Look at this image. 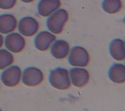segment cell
Wrapping results in <instances>:
<instances>
[{
  "label": "cell",
  "mask_w": 125,
  "mask_h": 111,
  "mask_svg": "<svg viewBox=\"0 0 125 111\" xmlns=\"http://www.w3.org/2000/svg\"><path fill=\"white\" fill-rule=\"evenodd\" d=\"M68 19V14L64 9H59L49 16L46 20L48 30L56 34L61 33Z\"/></svg>",
  "instance_id": "6da1fadb"
},
{
  "label": "cell",
  "mask_w": 125,
  "mask_h": 111,
  "mask_svg": "<svg viewBox=\"0 0 125 111\" xmlns=\"http://www.w3.org/2000/svg\"><path fill=\"white\" fill-rule=\"evenodd\" d=\"M49 81L54 88L59 89H67L71 85L68 70L61 67H57L51 71Z\"/></svg>",
  "instance_id": "7a4b0ae2"
},
{
  "label": "cell",
  "mask_w": 125,
  "mask_h": 111,
  "mask_svg": "<svg viewBox=\"0 0 125 111\" xmlns=\"http://www.w3.org/2000/svg\"><path fill=\"white\" fill-rule=\"evenodd\" d=\"M69 63L72 66L84 67L89 62V55L86 50L83 47H73L69 54Z\"/></svg>",
  "instance_id": "3957f363"
},
{
  "label": "cell",
  "mask_w": 125,
  "mask_h": 111,
  "mask_svg": "<svg viewBox=\"0 0 125 111\" xmlns=\"http://www.w3.org/2000/svg\"><path fill=\"white\" fill-rule=\"evenodd\" d=\"M21 70L17 66H11L1 74V80L4 85L9 87H13L17 85L21 79Z\"/></svg>",
  "instance_id": "277c9868"
},
{
  "label": "cell",
  "mask_w": 125,
  "mask_h": 111,
  "mask_svg": "<svg viewBox=\"0 0 125 111\" xmlns=\"http://www.w3.org/2000/svg\"><path fill=\"white\" fill-rule=\"evenodd\" d=\"M39 23L33 17L27 16L21 18L18 23V30L23 36L30 37L34 35L39 29Z\"/></svg>",
  "instance_id": "5b68a950"
},
{
  "label": "cell",
  "mask_w": 125,
  "mask_h": 111,
  "mask_svg": "<svg viewBox=\"0 0 125 111\" xmlns=\"http://www.w3.org/2000/svg\"><path fill=\"white\" fill-rule=\"evenodd\" d=\"M43 80L42 72L38 68L28 67L23 72L22 81L23 83L28 86L34 87L39 85Z\"/></svg>",
  "instance_id": "8992f818"
},
{
  "label": "cell",
  "mask_w": 125,
  "mask_h": 111,
  "mask_svg": "<svg viewBox=\"0 0 125 111\" xmlns=\"http://www.w3.org/2000/svg\"><path fill=\"white\" fill-rule=\"evenodd\" d=\"M6 48L13 53L21 52L25 46L24 38L19 33L14 32L7 35L4 40Z\"/></svg>",
  "instance_id": "52a82bcc"
},
{
  "label": "cell",
  "mask_w": 125,
  "mask_h": 111,
  "mask_svg": "<svg viewBox=\"0 0 125 111\" xmlns=\"http://www.w3.org/2000/svg\"><path fill=\"white\" fill-rule=\"evenodd\" d=\"M69 74L72 84L77 87H83L89 81V74L84 68H73L70 69Z\"/></svg>",
  "instance_id": "ba28073f"
},
{
  "label": "cell",
  "mask_w": 125,
  "mask_h": 111,
  "mask_svg": "<svg viewBox=\"0 0 125 111\" xmlns=\"http://www.w3.org/2000/svg\"><path fill=\"white\" fill-rule=\"evenodd\" d=\"M56 40V36L47 31H42L38 33L34 39L35 47L39 50H47Z\"/></svg>",
  "instance_id": "9c48e42d"
},
{
  "label": "cell",
  "mask_w": 125,
  "mask_h": 111,
  "mask_svg": "<svg viewBox=\"0 0 125 111\" xmlns=\"http://www.w3.org/2000/svg\"><path fill=\"white\" fill-rule=\"evenodd\" d=\"M61 5L60 0H41L38 4V11L41 16L48 17L59 9Z\"/></svg>",
  "instance_id": "30bf717a"
},
{
  "label": "cell",
  "mask_w": 125,
  "mask_h": 111,
  "mask_svg": "<svg viewBox=\"0 0 125 111\" xmlns=\"http://www.w3.org/2000/svg\"><path fill=\"white\" fill-rule=\"evenodd\" d=\"M17 26L16 18L11 14L0 15V33L4 34L14 31Z\"/></svg>",
  "instance_id": "8fae6325"
},
{
  "label": "cell",
  "mask_w": 125,
  "mask_h": 111,
  "mask_svg": "<svg viewBox=\"0 0 125 111\" xmlns=\"http://www.w3.org/2000/svg\"><path fill=\"white\" fill-rule=\"evenodd\" d=\"M69 49V45L67 42L62 40H59L53 44L51 47L50 52L55 58L62 59L67 57Z\"/></svg>",
  "instance_id": "7c38bea8"
},
{
  "label": "cell",
  "mask_w": 125,
  "mask_h": 111,
  "mask_svg": "<svg viewBox=\"0 0 125 111\" xmlns=\"http://www.w3.org/2000/svg\"><path fill=\"white\" fill-rule=\"evenodd\" d=\"M109 52L113 59L117 61H123L125 58V43L120 39H115L109 44Z\"/></svg>",
  "instance_id": "4fadbf2b"
},
{
  "label": "cell",
  "mask_w": 125,
  "mask_h": 111,
  "mask_svg": "<svg viewBox=\"0 0 125 111\" xmlns=\"http://www.w3.org/2000/svg\"><path fill=\"white\" fill-rule=\"evenodd\" d=\"M110 79L116 83H123L125 81V66L120 63L113 64L108 70Z\"/></svg>",
  "instance_id": "5bb4252c"
},
{
  "label": "cell",
  "mask_w": 125,
  "mask_h": 111,
  "mask_svg": "<svg viewBox=\"0 0 125 111\" xmlns=\"http://www.w3.org/2000/svg\"><path fill=\"white\" fill-rule=\"evenodd\" d=\"M103 9L109 14H114L118 12L122 7L121 0H103L102 2Z\"/></svg>",
  "instance_id": "9a60e30c"
},
{
  "label": "cell",
  "mask_w": 125,
  "mask_h": 111,
  "mask_svg": "<svg viewBox=\"0 0 125 111\" xmlns=\"http://www.w3.org/2000/svg\"><path fill=\"white\" fill-rule=\"evenodd\" d=\"M14 62L13 55L5 49H0V69H3L10 66Z\"/></svg>",
  "instance_id": "2e32d148"
},
{
  "label": "cell",
  "mask_w": 125,
  "mask_h": 111,
  "mask_svg": "<svg viewBox=\"0 0 125 111\" xmlns=\"http://www.w3.org/2000/svg\"><path fill=\"white\" fill-rule=\"evenodd\" d=\"M17 0H0V8L9 9L13 8L16 4Z\"/></svg>",
  "instance_id": "e0dca14e"
},
{
  "label": "cell",
  "mask_w": 125,
  "mask_h": 111,
  "mask_svg": "<svg viewBox=\"0 0 125 111\" xmlns=\"http://www.w3.org/2000/svg\"><path fill=\"white\" fill-rule=\"evenodd\" d=\"M3 37L2 36V35L0 34V48L2 47V46L3 45Z\"/></svg>",
  "instance_id": "ac0fdd59"
},
{
  "label": "cell",
  "mask_w": 125,
  "mask_h": 111,
  "mask_svg": "<svg viewBox=\"0 0 125 111\" xmlns=\"http://www.w3.org/2000/svg\"><path fill=\"white\" fill-rule=\"evenodd\" d=\"M21 0L22 1V2H24L25 3H29V2H31L33 1H34V0Z\"/></svg>",
  "instance_id": "d6986e66"
},
{
  "label": "cell",
  "mask_w": 125,
  "mask_h": 111,
  "mask_svg": "<svg viewBox=\"0 0 125 111\" xmlns=\"http://www.w3.org/2000/svg\"><path fill=\"white\" fill-rule=\"evenodd\" d=\"M0 111H1V110L0 109Z\"/></svg>",
  "instance_id": "ffe728a7"
}]
</instances>
